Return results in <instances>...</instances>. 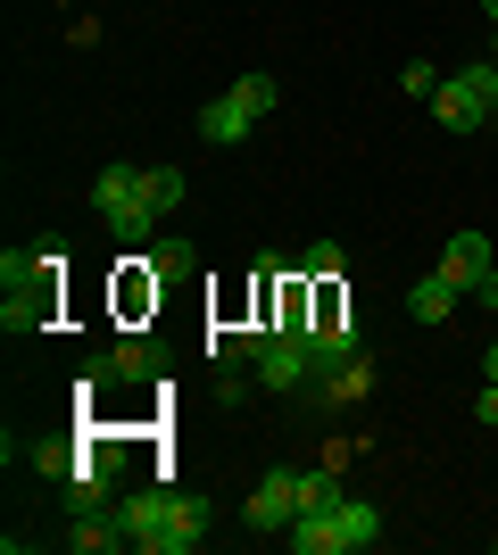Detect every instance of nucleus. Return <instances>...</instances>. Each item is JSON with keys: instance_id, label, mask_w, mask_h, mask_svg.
<instances>
[{"instance_id": "nucleus-1", "label": "nucleus", "mask_w": 498, "mask_h": 555, "mask_svg": "<svg viewBox=\"0 0 498 555\" xmlns=\"http://www.w3.org/2000/svg\"><path fill=\"white\" fill-rule=\"evenodd\" d=\"M92 216L117 232V241H150L158 216L142 208V166H100L92 175Z\"/></svg>"}, {"instance_id": "nucleus-2", "label": "nucleus", "mask_w": 498, "mask_h": 555, "mask_svg": "<svg viewBox=\"0 0 498 555\" xmlns=\"http://www.w3.org/2000/svg\"><path fill=\"white\" fill-rule=\"evenodd\" d=\"M258 390L266 398H299V390H316V357H308V332H266V348H258Z\"/></svg>"}, {"instance_id": "nucleus-3", "label": "nucleus", "mask_w": 498, "mask_h": 555, "mask_svg": "<svg viewBox=\"0 0 498 555\" xmlns=\"http://www.w3.org/2000/svg\"><path fill=\"white\" fill-rule=\"evenodd\" d=\"M432 116L449 125V133H482L498 116V100H490V67H457V75H440V92H432Z\"/></svg>"}, {"instance_id": "nucleus-4", "label": "nucleus", "mask_w": 498, "mask_h": 555, "mask_svg": "<svg viewBox=\"0 0 498 555\" xmlns=\"http://www.w3.org/2000/svg\"><path fill=\"white\" fill-rule=\"evenodd\" d=\"M117 522H125V547H133V555H166L175 489H133V498H117Z\"/></svg>"}, {"instance_id": "nucleus-5", "label": "nucleus", "mask_w": 498, "mask_h": 555, "mask_svg": "<svg viewBox=\"0 0 498 555\" xmlns=\"http://www.w3.org/2000/svg\"><path fill=\"white\" fill-rule=\"evenodd\" d=\"M250 531H266V539H283L291 522H299V473H283V464H274V473H266L258 489H250Z\"/></svg>"}, {"instance_id": "nucleus-6", "label": "nucleus", "mask_w": 498, "mask_h": 555, "mask_svg": "<svg viewBox=\"0 0 498 555\" xmlns=\"http://www.w3.org/2000/svg\"><path fill=\"white\" fill-rule=\"evenodd\" d=\"M50 324H59V274H42V282H25V291L0 299V332L34 340V332H50Z\"/></svg>"}, {"instance_id": "nucleus-7", "label": "nucleus", "mask_w": 498, "mask_h": 555, "mask_svg": "<svg viewBox=\"0 0 498 555\" xmlns=\"http://www.w3.org/2000/svg\"><path fill=\"white\" fill-rule=\"evenodd\" d=\"M316 406H332V415H349L357 398H374V357H366V348H357V357H341V365H324L316 373Z\"/></svg>"}, {"instance_id": "nucleus-8", "label": "nucleus", "mask_w": 498, "mask_h": 555, "mask_svg": "<svg viewBox=\"0 0 498 555\" xmlns=\"http://www.w3.org/2000/svg\"><path fill=\"white\" fill-rule=\"evenodd\" d=\"M100 365H108V390H142V382H158V373H166V348L142 340V332H125Z\"/></svg>"}, {"instance_id": "nucleus-9", "label": "nucleus", "mask_w": 498, "mask_h": 555, "mask_svg": "<svg viewBox=\"0 0 498 555\" xmlns=\"http://www.w3.org/2000/svg\"><path fill=\"white\" fill-rule=\"evenodd\" d=\"M250 125H258V108H250V100H241L233 83H225V92H216L208 108H200V141H216V150H233V141H250Z\"/></svg>"}, {"instance_id": "nucleus-10", "label": "nucleus", "mask_w": 498, "mask_h": 555, "mask_svg": "<svg viewBox=\"0 0 498 555\" xmlns=\"http://www.w3.org/2000/svg\"><path fill=\"white\" fill-rule=\"evenodd\" d=\"M498 257H490V241L482 232H449V249H440V274L457 282V291H482V274H490Z\"/></svg>"}, {"instance_id": "nucleus-11", "label": "nucleus", "mask_w": 498, "mask_h": 555, "mask_svg": "<svg viewBox=\"0 0 498 555\" xmlns=\"http://www.w3.org/2000/svg\"><path fill=\"white\" fill-rule=\"evenodd\" d=\"M283 547H291V555H349V531H341V506H332V514H299V522L283 531Z\"/></svg>"}, {"instance_id": "nucleus-12", "label": "nucleus", "mask_w": 498, "mask_h": 555, "mask_svg": "<svg viewBox=\"0 0 498 555\" xmlns=\"http://www.w3.org/2000/svg\"><path fill=\"white\" fill-rule=\"evenodd\" d=\"M457 299H465V291H457V282L440 274V266L407 282V315H416V324H449V315H457Z\"/></svg>"}, {"instance_id": "nucleus-13", "label": "nucleus", "mask_w": 498, "mask_h": 555, "mask_svg": "<svg viewBox=\"0 0 498 555\" xmlns=\"http://www.w3.org/2000/svg\"><path fill=\"white\" fill-rule=\"evenodd\" d=\"M67 506H108V448H100V440H84V448H75Z\"/></svg>"}, {"instance_id": "nucleus-14", "label": "nucleus", "mask_w": 498, "mask_h": 555, "mask_svg": "<svg viewBox=\"0 0 498 555\" xmlns=\"http://www.w3.org/2000/svg\"><path fill=\"white\" fill-rule=\"evenodd\" d=\"M67 547H75V555H108V547H125V522H117V506H75V531H67Z\"/></svg>"}, {"instance_id": "nucleus-15", "label": "nucleus", "mask_w": 498, "mask_h": 555, "mask_svg": "<svg viewBox=\"0 0 498 555\" xmlns=\"http://www.w3.org/2000/svg\"><path fill=\"white\" fill-rule=\"evenodd\" d=\"M208 547V498L175 489V522H166V555H200Z\"/></svg>"}, {"instance_id": "nucleus-16", "label": "nucleus", "mask_w": 498, "mask_h": 555, "mask_svg": "<svg viewBox=\"0 0 498 555\" xmlns=\"http://www.w3.org/2000/svg\"><path fill=\"white\" fill-rule=\"evenodd\" d=\"M158 266H150V257H125V282H117V315L125 324H133V315H150V307H158Z\"/></svg>"}, {"instance_id": "nucleus-17", "label": "nucleus", "mask_w": 498, "mask_h": 555, "mask_svg": "<svg viewBox=\"0 0 498 555\" xmlns=\"http://www.w3.org/2000/svg\"><path fill=\"white\" fill-rule=\"evenodd\" d=\"M183 166H142V208L150 216H175V208H183Z\"/></svg>"}, {"instance_id": "nucleus-18", "label": "nucleus", "mask_w": 498, "mask_h": 555, "mask_svg": "<svg viewBox=\"0 0 498 555\" xmlns=\"http://www.w3.org/2000/svg\"><path fill=\"white\" fill-rule=\"evenodd\" d=\"M349 498V481H341V464H316V473H299V514H332Z\"/></svg>"}, {"instance_id": "nucleus-19", "label": "nucleus", "mask_w": 498, "mask_h": 555, "mask_svg": "<svg viewBox=\"0 0 498 555\" xmlns=\"http://www.w3.org/2000/svg\"><path fill=\"white\" fill-rule=\"evenodd\" d=\"M233 92L250 100L258 116H274V108H283V75H266V67H258V75H233Z\"/></svg>"}, {"instance_id": "nucleus-20", "label": "nucleus", "mask_w": 498, "mask_h": 555, "mask_svg": "<svg viewBox=\"0 0 498 555\" xmlns=\"http://www.w3.org/2000/svg\"><path fill=\"white\" fill-rule=\"evenodd\" d=\"M150 266H158V282H183L200 257H191V241H150Z\"/></svg>"}, {"instance_id": "nucleus-21", "label": "nucleus", "mask_w": 498, "mask_h": 555, "mask_svg": "<svg viewBox=\"0 0 498 555\" xmlns=\"http://www.w3.org/2000/svg\"><path fill=\"white\" fill-rule=\"evenodd\" d=\"M341 266H349V257H341V241H316V249L299 257V274H308V282H341Z\"/></svg>"}, {"instance_id": "nucleus-22", "label": "nucleus", "mask_w": 498, "mask_h": 555, "mask_svg": "<svg viewBox=\"0 0 498 555\" xmlns=\"http://www.w3.org/2000/svg\"><path fill=\"white\" fill-rule=\"evenodd\" d=\"M34 473H42V481H67V473H75V448L67 440H42V448H34Z\"/></svg>"}, {"instance_id": "nucleus-23", "label": "nucleus", "mask_w": 498, "mask_h": 555, "mask_svg": "<svg viewBox=\"0 0 498 555\" xmlns=\"http://www.w3.org/2000/svg\"><path fill=\"white\" fill-rule=\"evenodd\" d=\"M216 406H250V373L241 365H216Z\"/></svg>"}, {"instance_id": "nucleus-24", "label": "nucleus", "mask_w": 498, "mask_h": 555, "mask_svg": "<svg viewBox=\"0 0 498 555\" xmlns=\"http://www.w3.org/2000/svg\"><path fill=\"white\" fill-rule=\"evenodd\" d=\"M399 92H407V100H432V92H440V67H424V59H416V67H399Z\"/></svg>"}, {"instance_id": "nucleus-25", "label": "nucleus", "mask_w": 498, "mask_h": 555, "mask_svg": "<svg viewBox=\"0 0 498 555\" xmlns=\"http://www.w3.org/2000/svg\"><path fill=\"white\" fill-rule=\"evenodd\" d=\"M474 415H482V431H498V382H482V398H474Z\"/></svg>"}, {"instance_id": "nucleus-26", "label": "nucleus", "mask_w": 498, "mask_h": 555, "mask_svg": "<svg viewBox=\"0 0 498 555\" xmlns=\"http://www.w3.org/2000/svg\"><path fill=\"white\" fill-rule=\"evenodd\" d=\"M474 299H482V307H490V315H498V266H490V274H482V291H474Z\"/></svg>"}, {"instance_id": "nucleus-27", "label": "nucleus", "mask_w": 498, "mask_h": 555, "mask_svg": "<svg viewBox=\"0 0 498 555\" xmlns=\"http://www.w3.org/2000/svg\"><path fill=\"white\" fill-rule=\"evenodd\" d=\"M482 382H498V340H490V348H482Z\"/></svg>"}, {"instance_id": "nucleus-28", "label": "nucleus", "mask_w": 498, "mask_h": 555, "mask_svg": "<svg viewBox=\"0 0 498 555\" xmlns=\"http://www.w3.org/2000/svg\"><path fill=\"white\" fill-rule=\"evenodd\" d=\"M482 17H490V25H498V0H482Z\"/></svg>"}, {"instance_id": "nucleus-29", "label": "nucleus", "mask_w": 498, "mask_h": 555, "mask_svg": "<svg viewBox=\"0 0 498 555\" xmlns=\"http://www.w3.org/2000/svg\"><path fill=\"white\" fill-rule=\"evenodd\" d=\"M490 59H498V25H490Z\"/></svg>"}, {"instance_id": "nucleus-30", "label": "nucleus", "mask_w": 498, "mask_h": 555, "mask_svg": "<svg viewBox=\"0 0 498 555\" xmlns=\"http://www.w3.org/2000/svg\"><path fill=\"white\" fill-rule=\"evenodd\" d=\"M490 133H498V116H490Z\"/></svg>"}]
</instances>
